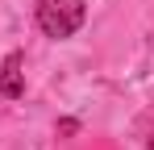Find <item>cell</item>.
<instances>
[{"label": "cell", "instance_id": "obj_1", "mask_svg": "<svg viewBox=\"0 0 154 150\" xmlns=\"http://www.w3.org/2000/svg\"><path fill=\"white\" fill-rule=\"evenodd\" d=\"M38 25L46 38H71L83 25V0H42L38 4Z\"/></svg>", "mask_w": 154, "mask_h": 150}, {"label": "cell", "instance_id": "obj_3", "mask_svg": "<svg viewBox=\"0 0 154 150\" xmlns=\"http://www.w3.org/2000/svg\"><path fill=\"white\" fill-rule=\"evenodd\" d=\"M150 150H154V138H150Z\"/></svg>", "mask_w": 154, "mask_h": 150}, {"label": "cell", "instance_id": "obj_2", "mask_svg": "<svg viewBox=\"0 0 154 150\" xmlns=\"http://www.w3.org/2000/svg\"><path fill=\"white\" fill-rule=\"evenodd\" d=\"M0 96H8V100L25 96V79H21V54H8V58H4V67H0Z\"/></svg>", "mask_w": 154, "mask_h": 150}]
</instances>
